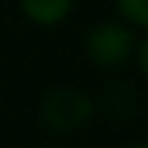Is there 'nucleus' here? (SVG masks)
Segmentation results:
<instances>
[{"label":"nucleus","mask_w":148,"mask_h":148,"mask_svg":"<svg viewBox=\"0 0 148 148\" xmlns=\"http://www.w3.org/2000/svg\"><path fill=\"white\" fill-rule=\"evenodd\" d=\"M134 47H136V38H134V29L125 26V23H99L90 29L87 35V58L96 64V67H122L131 55H134Z\"/></svg>","instance_id":"obj_1"},{"label":"nucleus","mask_w":148,"mask_h":148,"mask_svg":"<svg viewBox=\"0 0 148 148\" xmlns=\"http://www.w3.org/2000/svg\"><path fill=\"white\" fill-rule=\"evenodd\" d=\"M90 116H93V105L79 90L61 87V90H52L44 99V119L55 131H73V128L84 125Z\"/></svg>","instance_id":"obj_2"},{"label":"nucleus","mask_w":148,"mask_h":148,"mask_svg":"<svg viewBox=\"0 0 148 148\" xmlns=\"http://www.w3.org/2000/svg\"><path fill=\"white\" fill-rule=\"evenodd\" d=\"M70 6H73V0H21V9L26 12V18L41 26L61 23L70 15Z\"/></svg>","instance_id":"obj_3"},{"label":"nucleus","mask_w":148,"mask_h":148,"mask_svg":"<svg viewBox=\"0 0 148 148\" xmlns=\"http://www.w3.org/2000/svg\"><path fill=\"white\" fill-rule=\"evenodd\" d=\"M119 15L139 29H148V0H116Z\"/></svg>","instance_id":"obj_4"},{"label":"nucleus","mask_w":148,"mask_h":148,"mask_svg":"<svg viewBox=\"0 0 148 148\" xmlns=\"http://www.w3.org/2000/svg\"><path fill=\"white\" fill-rule=\"evenodd\" d=\"M134 49H136V64H139V70H142V76L148 79V35H145Z\"/></svg>","instance_id":"obj_5"},{"label":"nucleus","mask_w":148,"mask_h":148,"mask_svg":"<svg viewBox=\"0 0 148 148\" xmlns=\"http://www.w3.org/2000/svg\"><path fill=\"white\" fill-rule=\"evenodd\" d=\"M131 148H148V145H131Z\"/></svg>","instance_id":"obj_6"}]
</instances>
